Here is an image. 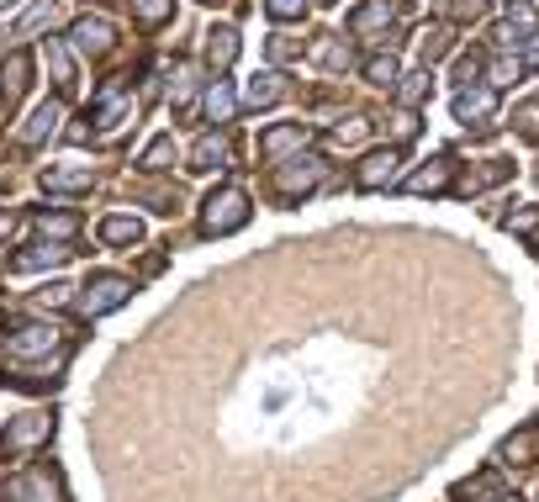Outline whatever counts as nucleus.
I'll list each match as a JSON object with an SVG mask.
<instances>
[{
	"mask_svg": "<svg viewBox=\"0 0 539 502\" xmlns=\"http://www.w3.org/2000/svg\"><path fill=\"white\" fill-rule=\"evenodd\" d=\"M0 502H69V492H64L59 471L27 466V471H16V476L0 481Z\"/></svg>",
	"mask_w": 539,
	"mask_h": 502,
	"instance_id": "obj_1",
	"label": "nucleus"
},
{
	"mask_svg": "<svg viewBox=\"0 0 539 502\" xmlns=\"http://www.w3.org/2000/svg\"><path fill=\"white\" fill-rule=\"evenodd\" d=\"M244 222H249V196H244V185H222V191L207 196V207H201V228H207L212 238L238 233Z\"/></svg>",
	"mask_w": 539,
	"mask_h": 502,
	"instance_id": "obj_2",
	"label": "nucleus"
},
{
	"mask_svg": "<svg viewBox=\"0 0 539 502\" xmlns=\"http://www.w3.org/2000/svg\"><path fill=\"white\" fill-rule=\"evenodd\" d=\"M127 296H133V281L127 275H90V281L80 286V296H74V307L85 312V318H106V312H117Z\"/></svg>",
	"mask_w": 539,
	"mask_h": 502,
	"instance_id": "obj_3",
	"label": "nucleus"
},
{
	"mask_svg": "<svg viewBox=\"0 0 539 502\" xmlns=\"http://www.w3.org/2000/svg\"><path fill=\"white\" fill-rule=\"evenodd\" d=\"M323 180H328V164H323L318 154H296V159H286V164H275V191H281L286 201L312 196Z\"/></svg>",
	"mask_w": 539,
	"mask_h": 502,
	"instance_id": "obj_4",
	"label": "nucleus"
},
{
	"mask_svg": "<svg viewBox=\"0 0 539 502\" xmlns=\"http://www.w3.org/2000/svg\"><path fill=\"white\" fill-rule=\"evenodd\" d=\"M64 349V333L53 328V323H27V328H16L11 339H6V355L11 360H32V355H59Z\"/></svg>",
	"mask_w": 539,
	"mask_h": 502,
	"instance_id": "obj_5",
	"label": "nucleus"
},
{
	"mask_svg": "<svg viewBox=\"0 0 539 502\" xmlns=\"http://www.w3.org/2000/svg\"><path fill=\"white\" fill-rule=\"evenodd\" d=\"M69 43L90 53V59H106L111 48H117V27L106 22V16H80V22L69 27Z\"/></svg>",
	"mask_w": 539,
	"mask_h": 502,
	"instance_id": "obj_6",
	"label": "nucleus"
},
{
	"mask_svg": "<svg viewBox=\"0 0 539 502\" xmlns=\"http://www.w3.org/2000/svg\"><path fill=\"white\" fill-rule=\"evenodd\" d=\"M286 154H307V127L302 122H281L270 133H259V159L286 164Z\"/></svg>",
	"mask_w": 539,
	"mask_h": 502,
	"instance_id": "obj_7",
	"label": "nucleus"
},
{
	"mask_svg": "<svg viewBox=\"0 0 539 502\" xmlns=\"http://www.w3.org/2000/svg\"><path fill=\"white\" fill-rule=\"evenodd\" d=\"M397 164H402V148H376V154L360 159L355 185H360V191H381V185L397 180Z\"/></svg>",
	"mask_w": 539,
	"mask_h": 502,
	"instance_id": "obj_8",
	"label": "nucleus"
},
{
	"mask_svg": "<svg viewBox=\"0 0 539 502\" xmlns=\"http://www.w3.org/2000/svg\"><path fill=\"white\" fill-rule=\"evenodd\" d=\"M53 434V418L48 413H22L16 423H6V434H0V450H32V444H43Z\"/></svg>",
	"mask_w": 539,
	"mask_h": 502,
	"instance_id": "obj_9",
	"label": "nucleus"
},
{
	"mask_svg": "<svg viewBox=\"0 0 539 502\" xmlns=\"http://www.w3.org/2000/svg\"><path fill=\"white\" fill-rule=\"evenodd\" d=\"M122 117H133V96H127L122 80H106V85L96 90V122L111 133V127H117Z\"/></svg>",
	"mask_w": 539,
	"mask_h": 502,
	"instance_id": "obj_10",
	"label": "nucleus"
},
{
	"mask_svg": "<svg viewBox=\"0 0 539 502\" xmlns=\"http://www.w3.org/2000/svg\"><path fill=\"white\" fill-rule=\"evenodd\" d=\"M492 111H497V85H460V96H455L460 122H487Z\"/></svg>",
	"mask_w": 539,
	"mask_h": 502,
	"instance_id": "obj_11",
	"label": "nucleus"
},
{
	"mask_svg": "<svg viewBox=\"0 0 539 502\" xmlns=\"http://www.w3.org/2000/svg\"><path fill=\"white\" fill-rule=\"evenodd\" d=\"M534 460H539V423L503 439V466H534Z\"/></svg>",
	"mask_w": 539,
	"mask_h": 502,
	"instance_id": "obj_12",
	"label": "nucleus"
},
{
	"mask_svg": "<svg viewBox=\"0 0 539 502\" xmlns=\"http://www.w3.org/2000/svg\"><path fill=\"white\" fill-rule=\"evenodd\" d=\"M450 154H439V159H429L418 175H407V191H418V196H429V191H450Z\"/></svg>",
	"mask_w": 539,
	"mask_h": 502,
	"instance_id": "obj_13",
	"label": "nucleus"
},
{
	"mask_svg": "<svg viewBox=\"0 0 539 502\" xmlns=\"http://www.w3.org/2000/svg\"><path fill=\"white\" fill-rule=\"evenodd\" d=\"M59 122H64V101H43L32 111V122L22 127V143H43V138H53L59 133Z\"/></svg>",
	"mask_w": 539,
	"mask_h": 502,
	"instance_id": "obj_14",
	"label": "nucleus"
},
{
	"mask_svg": "<svg viewBox=\"0 0 539 502\" xmlns=\"http://www.w3.org/2000/svg\"><path fill=\"white\" fill-rule=\"evenodd\" d=\"M101 244H111V249L143 244V222H138V217H106V222H101Z\"/></svg>",
	"mask_w": 539,
	"mask_h": 502,
	"instance_id": "obj_15",
	"label": "nucleus"
},
{
	"mask_svg": "<svg viewBox=\"0 0 539 502\" xmlns=\"http://www.w3.org/2000/svg\"><path fill=\"white\" fill-rule=\"evenodd\" d=\"M386 22H392V0H365V6L349 16V32H355V37H370V32H381Z\"/></svg>",
	"mask_w": 539,
	"mask_h": 502,
	"instance_id": "obj_16",
	"label": "nucleus"
},
{
	"mask_svg": "<svg viewBox=\"0 0 539 502\" xmlns=\"http://www.w3.org/2000/svg\"><path fill=\"white\" fill-rule=\"evenodd\" d=\"M228 164V138H217V133H207L196 148H191V170L196 175H207V170H222Z\"/></svg>",
	"mask_w": 539,
	"mask_h": 502,
	"instance_id": "obj_17",
	"label": "nucleus"
},
{
	"mask_svg": "<svg viewBox=\"0 0 539 502\" xmlns=\"http://www.w3.org/2000/svg\"><path fill=\"white\" fill-rule=\"evenodd\" d=\"M281 96H286V85H281V74H275V69L254 74V80L244 85V101H249V106H275Z\"/></svg>",
	"mask_w": 539,
	"mask_h": 502,
	"instance_id": "obj_18",
	"label": "nucleus"
},
{
	"mask_svg": "<svg viewBox=\"0 0 539 502\" xmlns=\"http://www.w3.org/2000/svg\"><path fill=\"white\" fill-rule=\"evenodd\" d=\"M64 259H69L64 244H37V249H27V254H16L11 270H53V265H64Z\"/></svg>",
	"mask_w": 539,
	"mask_h": 502,
	"instance_id": "obj_19",
	"label": "nucleus"
},
{
	"mask_svg": "<svg viewBox=\"0 0 539 502\" xmlns=\"http://www.w3.org/2000/svg\"><path fill=\"white\" fill-rule=\"evenodd\" d=\"M207 59H212V69H228L238 59V32L233 27H212L207 32Z\"/></svg>",
	"mask_w": 539,
	"mask_h": 502,
	"instance_id": "obj_20",
	"label": "nucleus"
},
{
	"mask_svg": "<svg viewBox=\"0 0 539 502\" xmlns=\"http://www.w3.org/2000/svg\"><path fill=\"white\" fill-rule=\"evenodd\" d=\"M534 32H539L534 27V6H529V0H513V6H508V27H503V43H513V37H518V43H529Z\"/></svg>",
	"mask_w": 539,
	"mask_h": 502,
	"instance_id": "obj_21",
	"label": "nucleus"
},
{
	"mask_svg": "<svg viewBox=\"0 0 539 502\" xmlns=\"http://www.w3.org/2000/svg\"><path fill=\"white\" fill-rule=\"evenodd\" d=\"M492 11V0H439V16H444V22H481V16H487Z\"/></svg>",
	"mask_w": 539,
	"mask_h": 502,
	"instance_id": "obj_22",
	"label": "nucleus"
},
{
	"mask_svg": "<svg viewBox=\"0 0 539 502\" xmlns=\"http://www.w3.org/2000/svg\"><path fill=\"white\" fill-rule=\"evenodd\" d=\"M508 175H513V164H508V159H487L476 175H466V180H460V191H466V196H471V191H487V185L508 180Z\"/></svg>",
	"mask_w": 539,
	"mask_h": 502,
	"instance_id": "obj_23",
	"label": "nucleus"
},
{
	"mask_svg": "<svg viewBox=\"0 0 539 502\" xmlns=\"http://www.w3.org/2000/svg\"><path fill=\"white\" fill-rule=\"evenodd\" d=\"M48 191H80V185H90V164H59V170L43 175Z\"/></svg>",
	"mask_w": 539,
	"mask_h": 502,
	"instance_id": "obj_24",
	"label": "nucleus"
},
{
	"mask_svg": "<svg viewBox=\"0 0 539 502\" xmlns=\"http://www.w3.org/2000/svg\"><path fill=\"white\" fill-rule=\"evenodd\" d=\"M74 212H37V233L43 238H53V244H64V238H74Z\"/></svg>",
	"mask_w": 539,
	"mask_h": 502,
	"instance_id": "obj_25",
	"label": "nucleus"
},
{
	"mask_svg": "<svg viewBox=\"0 0 539 502\" xmlns=\"http://www.w3.org/2000/svg\"><path fill=\"white\" fill-rule=\"evenodd\" d=\"M27 74H32V59H27V53H11V59H6V101H16L32 85Z\"/></svg>",
	"mask_w": 539,
	"mask_h": 502,
	"instance_id": "obj_26",
	"label": "nucleus"
},
{
	"mask_svg": "<svg viewBox=\"0 0 539 502\" xmlns=\"http://www.w3.org/2000/svg\"><path fill=\"white\" fill-rule=\"evenodd\" d=\"M365 80L381 85V90H392V85L402 80V74H397V59H392V53H376V59H365Z\"/></svg>",
	"mask_w": 539,
	"mask_h": 502,
	"instance_id": "obj_27",
	"label": "nucleus"
},
{
	"mask_svg": "<svg viewBox=\"0 0 539 502\" xmlns=\"http://www.w3.org/2000/svg\"><path fill=\"white\" fill-rule=\"evenodd\" d=\"M133 16L143 27H164L175 16V0H133Z\"/></svg>",
	"mask_w": 539,
	"mask_h": 502,
	"instance_id": "obj_28",
	"label": "nucleus"
},
{
	"mask_svg": "<svg viewBox=\"0 0 539 502\" xmlns=\"http://www.w3.org/2000/svg\"><path fill=\"white\" fill-rule=\"evenodd\" d=\"M48 64H53V80H59V90L74 85V69H69V48L59 43V37H48Z\"/></svg>",
	"mask_w": 539,
	"mask_h": 502,
	"instance_id": "obj_29",
	"label": "nucleus"
},
{
	"mask_svg": "<svg viewBox=\"0 0 539 502\" xmlns=\"http://www.w3.org/2000/svg\"><path fill=\"white\" fill-rule=\"evenodd\" d=\"M233 106H238V101H233V90L217 80V85L207 90V117H212V122H228V117H233Z\"/></svg>",
	"mask_w": 539,
	"mask_h": 502,
	"instance_id": "obj_30",
	"label": "nucleus"
},
{
	"mask_svg": "<svg viewBox=\"0 0 539 502\" xmlns=\"http://www.w3.org/2000/svg\"><path fill=\"white\" fill-rule=\"evenodd\" d=\"M312 59L328 64V69H349V48H339L333 37H318V43H312Z\"/></svg>",
	"mask_w": 539,
	"mask_h": 502,
	"instance_id": "obj_31",
	"label": "nucleus"
},
{
	"mask_svg": "<svg viewBox=\"0 0 539 502\" xmlns=\"http://www.w3.org/2000/svg\"><path fill=\"white\" fill-rule=\"evenodd\" d=\"M513 127H518L524 138H539V96H534V101H524V106L513 111Z\"/></svg>",
	"mask_w": 539,
	"mask_h": 502,
	"instance_id": "obj_32",
	"label": "nucleus"
},
{
	"mask_svg": "<svg viewBox=\"0 0 539 502\" xmlns=\"http://www.w3.org/2000/svg\"><path fill=\"white\" fill-rule=\"evenodd\" d=\"M170 159H175V143L170 138H154V143H148V154H143V170H164Z\"/></svg>",
	"mask_w": 539,
	"mask_h": 502,
	"instance_id": "obj_33",
	"label": "nucleus"
},
{
	"mask_svg": "<svg viewBox=\"0 0 539 502\" xmlns=\"http://www.w3.org/2000/svg\"><path fill=\"white\" fill-rule=\"evenodd\" d=\"M365 133H370V122H349V127H333V133H328V143H333V148H355Z\"/></svg>",
	"mask_w": 539,
	"mask_h": 502,
	"instance_id": "obj_34",
	"label": "nucleus"
},
{
	"mask_svg": "<svg viewBox=\"0 0 539 502\" xmlns=\"http://www.w3.org/2000/svg\"><path fill=\"white\" fill-rule=\"evenodd\" d=\"M450 53V37H444V27H434L429 37H423V64H434V59H444Z\"/></svg>",
	"mask_w": 539,
	"mask_h": 502,
	"instance_id": "obj_35",
	"label": "nucleus"
},
{
	"mask_svg": "<svg viewBox=\"0 0 539 502\" xmlns=\"http://www.w3.org/2000/svg\"><path fill=\"white\" fill-rule=\"evenodd\" d=\"M265 6H270L275 22H296V16L307 11V0H265Z\"/></svg>",
	"mask_w": 539,
	"mask_h": 502,
	"instance_id": "obj_36",
	"label": "nucleus"
},
{
	"mask_svg": "<svg viewBox=\"0 0 539 502\" xmlns=\"http://www.w3.org/2000/svg\"><path fill=\"white\" fill-rule=\"evenodd\" d=\"M423 96H429V69H423V74H413V80L402 85V106H418Z\"/></svg>",
	"mask_w": 539,
	"mask_h": 502,
	"instance_id": "obj_37",
	"label": "nucleus"
},
{
	"mask_svg": "<svg viewBox=\"0 0 539 502\" xmlns=\"http://www.w3.org/2000/svg\"><path fill=\"white\" fill-rule=\"evenodd\" d=\"M508 228H513V233H534V228H539V207H518V212L508 217Z\"/></svg>",
	"mask_w": 539,
	"mask_h": 502,
	"instance_id": "obj_38",
	"label": "nucleus"
},
{
	"mask_svg": "<svg viewBox=\"0 0 539 502\" xmlns=\"http://www.w3.org/2000/svg\"><path fill=\"white\" fill-rule=\"evenodd\" d=\"M291 53H296V43H286V37H270V59H275V64L291 59Z\"/></svg>",
	"mask_w": 539,
	"mask_h": 502,
	"instance_id": "obj_39",
	"label": "nucleus"
},
{
	"mask_svg": "<svg viewBox=\"0 0 539 502\" xmlns=\"http://www.w3.org/2000/svg\"><path fill=\"white\" fill-rule=\"evenodd\" d=\"M418 133V117H413V111H402V117H397V138H413Z\"/></svg>",
	"mask_w": 539,
	"mask_h": 502,
	"instance_id": "obj_40",
	"label": "nucleus"
},
{
	"mask_svg": "<svg viewBox=\"0 0 539 502\" xmlns=\"http://www.w3.org/2000/svg\"><path fill=\"white\" fill-rule=\"evenodd\" d=\"M48 22V0H43V6H32V16H27V22H22V32H32V27H43Z\"/></svg>",
	"mask_w": 539,
	"mask_h": 502,
	"instance_id": "obj_41",
	"label": "nucleus"
},
{
	"mask_svg": "<svg viewBox=\"0 0 539 502\" xmlns=\"http://www.w3.org/2000/svg\"><path fill=\"white\" fill-rule=\"evenodd\" d=\"M471 492H487V476H476V481H460L455 497H471Z\"/></svg>",
	"mask_w": 539,
	"mask_h": 502,
	"instance_id": "obj_42",
	"label": "nucleus"
},
{
	"mask_svg": "<svg viewBox=\"0 0 539 502\" xmlns=\"http://www.w3.org/2000/svg\"><path fill=\"white\" fill-rule=\"evenodd\" d=\"M524 64H529V69H539V32L524 43Z\"/></svg>",
	"mask_w": 539,
	"mask_h": 502,
	"instance_id": "obj_43",
	"label": "nucleus"
},
{
	"mask_svg": "<svg viewBox=\"0 0 539 502\" xmlns=\"http://www.w3.org/2000/svg\"><path fill=\"white\" fill-rule=\"evenodd\" d=\"M43 302H53V307L69 302V286H48V291H43Z\"/></svg>",
	"mask_w": 539,
	"mask_h": 502,
	"instance_id": "obj_44",
	"label": "nucleus"
},
{
	"mask_svg": "<svg viewBox=\"0 0 539 502\" xmlns=\"http://www.w3.org/2000/svg\"><path fill=\"white\" fill-rule=\"evenodd\" d=\"M11 233H16V217H11V212H0V244H6Z\"/></svg>",
	"mask_w": 539,
	"mask_h": 502,
	"instance_id": "obj_45",
	"label": "nucleus"
},
{
	"mask_svg": "<svg viewBox=\"0 0 539 502\" xmlns=\"http://www.w3.org/2000/svg\"><path fill=\"white\" fill-rule=\"evenodd\" d=\"M492 502H524V497H518V492H503V497H492Z\"/></svg>",
	"mask_w": 539,
	"mask_h": 502,
	"instance_id": "obj_46",
	"label": "nucleus"
}]
</instances>
